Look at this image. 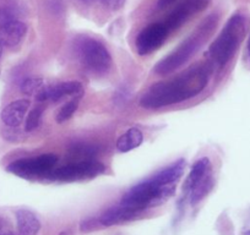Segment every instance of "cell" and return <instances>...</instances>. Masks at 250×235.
I'll return each mask as SVG.
<instances>
[{
	"mask_svg": "<svg viewBox=\"0 0 250 235\" xmlns=\"http://www.w3.org/2000/svg\"><path fill=\"white\" fill-rule=\"evenodd\" d=\"M83 87L78 81H66V82H59L55 85L43 87L36 96L40 102H45V100H53L58 102L62 98L68 97V96H76L81 97L83 96Z\"/></svg>",
	"mask_w": 250,
	"mask_h": 235,
	"instance_id": "obj_10",
	"label": "cell"
},
{
	"mask_svg": "<svg viewBox=\"0 0 250 235\" xmlns=\"http://www.w3.org/2000/svg\"><path fill=\"white\" fill-rule=\"evenodd\" d=\"M81 1H83V3H86V1H87V3H88V1H90V0H81Z\"/></svg>",
	"mask_w": 250,
	"mask_h": 235,
	"instance_id": "obj_26",
	"label": "cell"
},
{
	"mask_svg": "<svg viewBox=\"0 0 250 235\" xmlns=\"http://www.w3.org/2000/svg\"><path fill=\"white\" fill-rule=\"evenodd\" d=\"M144 142V134L140 129L130 128L119 136L117 140L115 147L119 152L126 153L138 148Z\"/></svg>",
	"mask_w": 250,
	"mask_h": 235,
	"instance_id": "obj_16",
	"label": "cell"
},
{
	"mask_svg": "<svg viewBox=\"0 0 250 235\" xmlns=\"http://www.w3.org/2000/svg\"><path fill=\"white\" fill-rule=\"evenodd\" d=\"M44 112L43 107H36L28 113L27 119H26L25 130L26 131H33L40 126L41 119H42V114Z\"/></svg>",
	"mask_w": 250,
	"mask_h": 235,
	"instance_id": "obj_19",
	"label": "cell"
},
{
	"mask_svg": "<svg viewBox=\"0 0 250 235\" xmlns=\"http://www.w3.org/2000/svg\"><path fill=\"white\" fill-rule=\"evenodd\" d=\"M247 27V19L244 16L240 14L233 15L208 48V55L212 61L220 66L226 65L234 57L244 39Z\"/></svg>",
	"mask_w": 250,
	"mask_h": 235,
	"instance_id": "obj_3",
	"label": "cell"
},
{
	"mask_svg": "<svg viewBox=\"0 0 250 235\" xmlns=\"http://www.w3.org/2000/svg\"><path fill=\"white\" fill-rule=\"evenodd\" d=\"M178 0H158L157 3V8L160 10H165V9L169 8L170 5H173L174 3H177Z\"/></svg>",
	"mask_w": 250,
	"mask_h": 235,
	"instance_id": "obj_23",
	"label": "cell"
},
{
	"mask_svg": "<svg viewBox=\"0 0 250 235\" xmlns=\"http://www.w3.org/2000/svg\"><path fill=\"white\" fill-rule=\"evenodd\" d=\"M211 71L208 64H195L177 78L153 83L141 96L140 105L146 109H158L190 99L208 86Z\"/></svg>",
	"mask_w": 250,
	"mask_h": 235,
	"instance_id": "obj_1",
	"label": "cell"
},
{
	"mask_svg": "<svg viewBox=\"0 0 250 235\" xmlns=\"http://www.w3.org/2000/svg\"><path fill=\"white\" fill-rule=\"evenodd\" d=\"M70 153L76 156V158L86 157V159H88L95 153H97V147L90 145H75L70 148Z\"/></svg>",
	"mask_w": 250,
	"mask_h": 235,
	"instance_id": "obj_20",
	"label": "cell"
},
{
	"mask_svg": "<svg viewBox=\"0 0 250 235\" xmlns=\"http://www.w3.org/2000/svg\"><path fill=\"white\" fill-rule=\"evenodd\" d=\"M103 6L108 8L109 10L117 11L119 9L123 8V5L125 4V0H98Z\"/></svg>",
	"mask_w": 250,
	"mask_h": 235,
	"instance_id": "obj_22",
	"label": "cell"
},
{
	"mask_svg": "<svg viewBox=\"0 0 250 235\" xmlns=\"http://www.w3.org/2000/svg\"><path fill=\"white\" fill-rule=\"evenodd\" d=\"M74 52L79 61L96 75H104L112 68V55L109 50L96 38L79 36L74 40Z\"/></svg>",
	"mask_w": 250,
	"mask_h": 235,
	"instance_id": "obj_5",
	"label": "cell"
},
{
	"mask_svg": "<svg viewBox=\"0 0 250 235\" xmlns=\"http://www.w3.org/2000/svg\"><path fill=\"white\" fill-rule=\"evenodd\" d=\"M0 235H18L11 228L10 222L3 215H0Z\"/></svg>",
	"mask_w": 250,
	"mask_h": 235,
	"instance_id": "obj_21",
	"label": "cell"
},
{
	"mask_svg": "<svg viewBox=\"0 0 250 235\" xmlns=\"http://www.w3.org/2000/svg\"><path fill=\"white\" fill-rule=\"evenodd\" d=\"M104 164L97 162V160H79V162H74L57 168V169H53V172L49 174V178L52 180L68 181V183L90 180V179L96 178L100 174L104 173Z\"/></svg>",
	"mask_w": 250,
	"mask_h": 235,
	"instance_id": "obj_7",
	"label": "cell"
},
{
	"mask_svg": "<svg viewBox=\"0 0 250 235\" xmlns=\"http://www.w3.org/2000/svg\"><path fill=\"white\" fill-rule=\"evenodd\" d=\"M141 213H143L141 211H138L135 208L128 207V206H124L120 203L119 206H114V207H110L107 211H104L97 218L96 222L102 225V227H112V225L122 224V223L135 219Z\"/></svg>",
	"mask_w": 250,
	"mask_h": 235,
	"instance_id": "obj_12",
	"label": "cell"
},
{
	"mask_svg": "<svg viewBox=\"0 0 250 235\" xmlns=\"http://www.w3.org/2000/svg\"><path fill=\"white\" fill-rule=\"evenodd\" d=\"M175 191V185H165L153 176L136 184L122 197L120 203L135 210L144 211L167 202Z\"/></svg>",
	"mask_w": 250,
	"mask_h": 235,
	"instance_id": "obj_4",
	"label": "cell"
},
{
	"mask_svg": "<svg viewBox=\"0 0 250 235\" xmlns=\"http://www.w3.org/2000/svg\"><path fill=\"white\" fill-rule=\"evenodd\" d=\"M212 169H211V162L208 157H204L201 159L196 160L191 167L190 173L188 175L187 180L184 183L183 193L189 194L198 186L203 185L206 181L212 180Z\"/></svg>",
	"mask_w": 250,
	"mask_h": 235,
	"instance_id": "obj_11",
	"label": "cell"
},
{
	"mask_svg": "<svg viewBox=\"0 0 250 235\" xmlns=\"http://www.w3.org/2000/svg\"><path fill=\"white\" fill-rule=\"evenodd\" d=\"M216 23H217V19L213 15L206 19L205 22L201 23L200 27L193 35L189 36L170 54H168L160 63H157V65L155 66V73L161 76L169 75L173 71L184 65L200 49L201 45L205 43L206 38L210 37L211 32L216 27Z\"/></svg>",
	"mask_w": 250,
	"mask_h": 235,
	"instance_id": "obj_2",
	"label": "cell"
},
{
	"mask_svg": "<svg viewBox=\"0 0 250 235\" xmlns=\"http://www.w3.org/2000/svg\"><path fill=\"white\" fill-rule=\"evenodd\" d=\"M27 32V26L18 20H9L0 26V42L6 47H15Z\"/></svg>",
	"mask_w": 250,
	"mask_h": 235,
	"instance_id": "obj_14",
	"label": "cell"
},
{
	"mask_svg": "<svg viewBox=\"0 0 250 235\" xmlns=\"http://www.w3.org/2000/svg\"><path fill=\"white\" fill-rule=\"evenodd\" d=\"M211 0H182L168 15L163 23L168 31H175L184 25L191 16L201 13L210 5Z\"/></svg>",
	"mask_w": 250,
	"mask_h": 235,
	"instance_id": "obj_9",
	"label": "cell"
},
{
	"mask_svg": "<svg viewBox=\"0 0 250 235\" xmlns=\"http://www.w3.org/2000/svg\"><path fill=\"white\" fill-rule=\"evenodd\" d=\"M248 53H249V57H250V38H249V43H248Z\"/></svg>",
	"mask_w": 250,
	"mask_h": 235,
	"instance_id": "obj_25",
	"label": "cell"
},
{
	"mask_svg": "<svg viewBox=\"0 0 250 235\" xmlns=\"http://www.w3.org/2000/svg\"><path fill=\"white\" fill-rule=\"evenodd\" d=\"M58 163V156L53 153L37 156L32 158H22L11 163L8 170L20 178L38 179L43 176H49Z\"/></svg>",
	"mask_w": 250,
	"mask_h": 235,
	"instance_id": "obj_6",
	"label": "cell"
},
{
	"mask_svg": "<svg viewBox=\"0 0 250 235\" xmlns=\"http://www.w3.org/2000/svg\"><path fill=\"white\" fill-rule=\"evenodd\" d=\"M168 28L163 22L151 23L136 37V50L140 55H148L163 45L168 37Z\"/></svg>",
	"mask_w": 250,
	"mask_h": 235,
	"instance_id": "obj_8",
	"label": "cell"
},
{
	"mask_svg": "<svg viewBox=\"0 0 250 235\" xmlns=\"http://www.w3.org/2000/svg\"><path fill=\"white\" fill-rule=\"evenodd\" d=\"M15 218L19 235H38L41 230V222L35 213L30 210L21 208L16 211Z\"/></svg>",
	"mask_w": 250,
	"mask_h": 235,
	"instance_id": "obj_15",
	"label": "cell"
},
{
	"mask_svg": "<svg viewBox=\"0 0 250 235\" xmlns=\"http://www.w3.org/2000/svg\"><path fill=\"white\" fill-rule=\"evenodd\" d=\"M30 105L31 102L28 99H18L9 103L0 115L1 120L6 126H10V128H16V126L21 125Z\"/></svg>",
	"mask_w": 250,
	"mask_h": 235,
	"instance_id": "obj_13",
	"label": "cell"
},
{
	"mask_svg": "<svg viewBox=\"0 0 250 235\" xmlns=\"http://www.w3.org/2000/svg\"><path fill=\"white\" fill-rule=\"evenodd\" d=\"M1 53H3V44L0 42V57H1Z\"/></svg>",
	"mask_w": 250,
	"mask_h": 235,
	"instance_id": "obj_24",
	"label": "cell"
},
{
	"mask_svg": "<svg viewBox=\"0 0 250 235\" xmlns=\"http://www.w3.org/2000/svg\"><path fill=\"white\" fill-rule=\"evenodd\" d=\"M43 86V80L40 78H27L21 82L20 85V91L25 96H37Z\"/></svg>",
	"mask_w": 250,
	"mask_h": 235,
	"instance_id": "obj_17",
	"label": "cell"
},
{
	"mask_svg": "<svg viewBox=\"0 0 250 235\" xmlns=\"http://www.w3.org/2000/svg\"><path fill=\"white\" fill-rule=\"evenodd\" d=\"M78 107H79V102L75 99L69 100L68 103H65V104L60 108L59 112L57 113V115H55V120H57V123L62 124L64 123V121L69 120V119L74 115V113L78 110Z\"/></svg>",
	"mask_w": 250,
	"mask_h": 235,
	"instance_id": "obj_18",
	"label": "cell"
}]
</instances>
